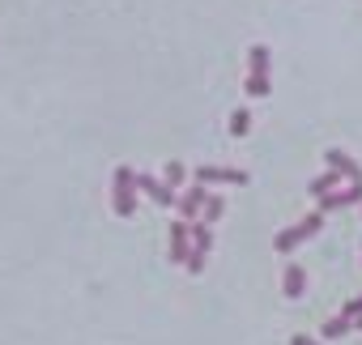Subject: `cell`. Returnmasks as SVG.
Here are the masks:
<instances>
[{
	"mask_svg": "<svg viewBox=\"0 0 362 345\" xmlns=\"http://www.w3.org/2000/svg\"><path fill=\"white\" fill-rule=\"evenodd\" d=\"M320 230H324V209H315V214H307V218H303L298 226L281 230L273 247H277V252H294L298 243H307V239H311V235H320Z\"/></svg>",
	"mask_w": 362,
	"mask_h": 345,
	"instance_id": "1",
	"label": "cell"
},
{
	"mask_svg": "<svg viewBox=\"0 0 362 345\" xmlns=\"http://www.w3.org/2000/svg\"><path fill=\"white\" fill-rule=\"evenodd\" d=\"M115 214L119 218H132L136 214V170L132 166H115Z\"/></svg>",
	"mask_w": 362,
	"mask_h": 345,
	"instance_id": "2",
	"label": "cell"
},
{
	"mask_svg": "<svg viewBox=\"0 0 362 345\" xmlns=\"http://www.w3.org/2000/svg\"><path fill=\"white\" fill-rule=\"evenodd\" d=\"M247 94L264 98L269 94V47H252V77H247Z\"/></svg>",
	"mask_w": 362,
	"mask_h": 345,
	"instance_id": "3",
	"label": "cell"
},
{
	"mask_svg": "<svg viewBox=\"0 0 362 345\" xmlns=\"http://www.w3.org/2000/svg\"><path fill=\"white\" fill-rule=\"evenodd\" d=\"M209 197L214 192H205V184H197V188H188L184 197H179V218H184V222H201L205 218V205H209Z\"/></svg>",
	"mask_w": 362,
	"mask_h": 345,
	"instance_id": "4",
	"label": "cell"
},
{
	"mask_svg": "<svg viewBox=\"0 0 362 345\" xmlns=\"http://www.w3.org/2000/svg\"><path fill=\"white\" fill-rule=\"evenodd\" d=\"M197 184H247V170H235V166H197L192 170Z\"/></svg>",
	"mask_w": 362,
	"mask_h": 345,
	"instance_id": "5",
	"label": "cell"
},
{
	"mask_svg": "<svg viewBox=\"0 0 362 345\" xmlns=\"http://www.w3.org/2000/svg\"><path fill=\"white\" fill-rule=\"evenodd\" d=\"M209 247H214L209 226H205V222H192V256H188V269H192V273H201V264H205Z\"/></svg>",
	"mask_w": 362,
	"mask_h": 345,
	"instance_id": "6",
	"label": "cell"
},
{
	"mask_svg": "<svg viewBox=\"0 0 362 345\" xmlns=\"http://www.w3.org/2000/svg\"><path fill=\"white\" fill-rule=\"evenodd\" d=\"M136 188H141V192H145L149 201H158L162 209H175V205H179V201H175V188H166V184H158L153 175H136Z\"/></svg>",
	"mask_w": 362,
	"mask_h": 345,
	"instance_id": "7",
	"label": "cell"
},
{
	"mask_svg": "<svg viewBox=\"0 0 362 345\" xmlns=\"http://www.w3.org/2000/svg\"><path fill=\"white\" fill-rule=\"evenodd\" d=\"M358 201H362V180H358V184H349V188H341V192L320 197V209H324V214H332V209H345V205H358Z\"/></svg>",
	"mask_w": 362,
	"mask_h": 345,
	"instance_id": "8",
	"label": "cell"
},
{
	"mask_svg": "<svg viewBox=\"0 0 362 345\" xmlns=\"http://www.w3.org/2000/svg\"><path fill=\"white\" fill-rule=\"evenodd\" d=\"M188 239H192V222H170V260H188Z\"/></svg>",
	"mask_w": 362,
	"mask_h": 345,
	"instance_id": "9",
	"label": "cell"
},
{
	"mask_svg": "<svg viewBox=\"0 0 362 345\" xmlns=\"http://www.w3.org/2000/svg\"><path fill=\"white\" fill-rule=\"evenodd\" d=\"M328 166L337 170L341 180H349V184H358V180H362V170H358V162H354L349 153H341V149H328Z\"/></svg>",
	"mask_w": 362,
	"mask_h": 345,
	"instance_id": "10",
	"label": "cell"
},
{
	"mask_svg": "<svg viewBox=\"0 0 362 345\" xmlns=\"http://www.w3.org/2000/svg\"><path fill=\"white\" fill-rule=\"evenodd\" d=\"M281 290H286V298H303V290H307V269H303V264H290Z\"/></svg>",
	"mask_w": 362,
	"mask_h": 345,
	"instance_id": "11",
	"label": "cell"
},
{
	"mask_svg": "<svg viewBox=\"0 0 362 345\" xmlns=\"http://www.w3.org/2000/svg\"><path fill=\"white\" fill-rule=\"evenodd\" d=\"M162 184H166V188H184V184H188V166H184V162H166V166H162Z\"/></svg>",
	"mask_w": 362,
	"mask_h": 345,
	"instance_id": "12",
	"label": "cell"
},
{
	"mask_svg": "<svg viewBox=\"0 0 362 345\" xmlns=\"http://www.w3.org/2000/svg\"><path fill=\"white\" fill-rule=\"evenodd\" d=\"M247 132H252V111L239 107V111L230 115V136H247Z\"/></svg>",
	"mask_w": 362,
	"mask_h": 345,
	"instance_id": "13",
	"label": "cell"
},
{
	"mask_svg": "<svg viewBox=\"0 0 362 345\" xmlns=\"http://www.w3.org/2000/svg\"><path fill=\"white\" fill-rule=\"evenodd\" d=\"M349 328H354V320L341 311V315H332V320L324 324V337H341V332H349Z\"/></svg>",
	"mask_w": 362,
	"mask_h": 345,
	"instance_id": "14",
	"label": "cell"
},
{
	"mask_svg": "<svg viewBox=\"0 0 362 345\" xmlns=\"http://www.w3.org/2000/svg\"><path fill=\"white\" fill-rule=\"evenodd\" d=\"M337 184H341V175H337V170H328V175H320V180L311 184V192H315V197H328Z\"/></svg>",
	"mask_w": 362,
	"mask_h": 345,
	"instance_id": "15",
	"label": "cell"
},
{
	"mask_svg": "<svg viewBox=\"0 0 362 345\" xmlns=\"http://www.w3.org/2000/svg\"><path fill=\"white\" fill-rule=\"evenodd\" d=\"M226 214V201L222 197H209V205H205V222H218Z\"/></svg>",
	"mask_w": 362,
	"mask_h": 345,
	"instance_id": "16",
	"label": "cell"
},
{
	"mask_svg": "<svg viewBox=\"0 0 362 345\" xmlns=\"http://www.w3.org/2000/svg\"><path fill=\"white\" fill-rule=\"evenodd\" d=\"M290 345H320L315 337H307V332H298V337H290Z\"/></svg>",
	"mask_w": 362,
	"mask_h": 345,
	"instance_id": "17",
	"label": "cell"
}]
</instances>
